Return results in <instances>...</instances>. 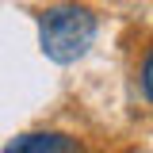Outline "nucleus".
<instances>
[{
	"label": "nucleus",
	"instance_id": "1",
	"mask_svg": "<svg viewBox=\"0 0 153 153\" xmlns=\"http://www.w3.org/2000/svg\"><path fill=\"white\" fill-rule=\"evenodd\" d=\"M92 42H96V12L88 4L57 0L38 12V46L50 61L69 65L88 54Z\"/></svg>",
	"mask_w": 153,
	"mask_h": 153
},
{
	"label": "nucleus",
	"instance_id": "2",
	"mask_svg": "<svg viewBox=\"0 0 153 153\" xmlns=\"http://www.w3.org/2000/svg\"><path fill=\"white\" fill-rule=\"evenodd\" d=\"M4 153H88V146L69 130H27L12 138Z\"/></svg>",
	"mask_w": 153,
	"mask_h": 153
},
{
	"label": "nucleus",
	"instance_id": "3",
	"mask_svg": "<svg viewBox=\"0 0 153 153\" xmlns=\"http://www.w3.org/2000/svg\"><path fill=\"white\" fill-rule=\"evenodd\" d=\"M138 88L146 96V103L153 107V46L142 54V65H138Z\"/></svg>",
	"mask_w": 153,
	"mask_h": 153
}]
</instances>
